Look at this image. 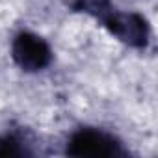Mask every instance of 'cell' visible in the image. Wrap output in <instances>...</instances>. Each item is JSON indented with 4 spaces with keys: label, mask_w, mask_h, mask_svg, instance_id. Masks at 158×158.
<instances>
[{
    "label": "cell",
    "mask_w": 158,
    "mask_h": 158,
    "mask_svg": "<svg viewBox=\"0 0 158 158\" xmlns=\"http://www.w3.org/2000/svg\"><path fill=\"white\" fill-rule=\"evenodd\" d=\"M65 152L69 156H93V158H123L128 156V151L114 134L95 128L82 127L71 134Z\"/></svg>",
    "instance_id": "6da1fadb"
},
{
    "label": "cell",
    "mask_w": 158,
    "mask_h": 158,
    "mask_svg": "<svg viewBox=\"0 0 158 158\" xmlns=\"http://www.w3.org/2000/svg\"><path fill=\"white\" fill-rule=\"evenodd\" d=\"M99 23L121 43L132 48H145L151 39L149 21L136 11H119L114 6L99 19Z\"/></svg>",
    "instance_id": "7a4b0ae2"
},
{
    "label": "cell",
    "mask_w": 158,
    "mask_h": 158,
    "mask_svg": "<svg viewBox=\"0 0 158 158\" xmlns=\"http://www.w3.org/2000/svg\"><path fill=\"white\" fill-rule=\"evenodd\" d=\"M11 58L24 73H39L50 65L52 48L34 32H19L11 41Z\"/></svg>",
    "instance_id": "3957f363"
},
{
    "label": "cell",
    "mask_w": 158,
    "mask_h": 158,
    "mask_svg": "<svg viewBox=\"0 0 158 158\" xmlns=\"http://www.w3.org/2000/svg\"><path fill=\"white\" fill-rule=\"evenodd\" d=\"M34 151L30 149L28 139L19 132H8L0 136V156H30Z\"/></svg>",
    "instance_id": "277c9868"
},
{
    "label": "cell",
    "mask_w": 158,
    "mask_h": 158,
    "mask_svg": "<svg viewBox=\"0 0 158 158\" xmlns=\"http://www.w3.org/2000/svg\"><path fill=\"white\" fill-rule=\"evenodd\" d=\"M112 0H73L71 10L76 13H86L93 19H101L110 8H112Z\"/></svg>",
    "instance_id": "5b68a950"
}]
</instances>
